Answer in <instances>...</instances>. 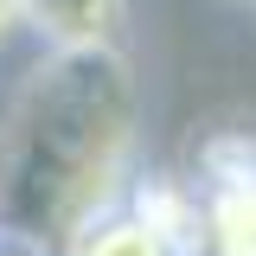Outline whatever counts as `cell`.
<instances>
[{
	"instance_id": "cell-1",
	"label": "cell",
	"mask_w": 256,
	"mask_h": 256,
	"mask_svg": "<svg viewBox=\"0 0 256 256\" xmlns=\"http://www.w3.org/2000/svg\"><path fill=\"white\" fill-rule=\"evenodd\" d=\"M141 148V77L122 45L32 52L0 90V237L58 256L122 205Z\"/></svg>"
},
{
	"instance_id": "cell-2",
	"label": "cell",
	"mask_w": 256,
	"mask_h": 256,
	"mask_svg": "<svg viewBox=\"0 0 256 256\" xmlns=\"http://www.w3.org/2000/svg\"><path fill=\"white\" fill-rule=\"evenodd\" d=\"M186 198V256H256V128H224L192 154Z\"/></svg>"
},
{
	"instance_id": "cell-3",
	"label": "cell",
	"mask_w": 256,
	"mask_h": 256,
	"mask_svg": "<svg viewBox=\"0 0 256 256\" xmlns=\"http://www.w3.org/2000/svg\"><path fill=\"white\" fill-rule=\"evenodd\" d=\"M38 52H96L128 38V0H20Z\"/></svg>"
},
{
	"instance_id": "cell-4",
	"label": "cell",
	"mask_w": 256,
	"mask_h": 256,
	"mask_svg": "<svg viewBox=\"0 0 256 256\" xmlns=\"http://www.w3.org/2000/svg\"><path fill=\"white\" fill-rule=\"evenodd\" d=\"M58 256H186V244H173L166 230H154L141 212L109 205V212H102V218H90Z\"/></svg>"
},
{
	"instance_id": "cell-5",
	"label": "cell",
	"mask_w": 256,
	"mask_h": 256,
	"mask_svg": "<svg viewBox=\"0 0 256 256\" xmlns=\"http://www.w3.org/2000/svg\"><path fill=\"white\" fill-rule=\"evenodd\" d=\"M26 38H32V26H26V6H20V0H0V64L13 58V52H20Z\"/></svg>"
}]
</instances>
